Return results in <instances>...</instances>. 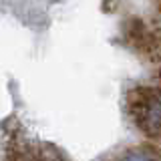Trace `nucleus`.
I'll return each mask as SVG.
<instances>
[{
	"label": "nucleus",
	"mask_w": 161,
	"mask_h": 161,
	"mask_svg": "<svg viewBox=\"0 0 161 161\" xmlns=\"http://www.w3.org/2000/svg\"><path fill=\"white\" fill-rule=\"evenodd\" d=\"M127 111L145 137L161 141V85H137L129 89Z\"/></svg>",
	"instance_id": "nucleus-1"
},
{
	"label": "nucleus",
	"mask_w": 161,
	"mask_h": 161,
	"mask_svg": "<svg viewBox=\"0 0 161 161\" xmlns=\"http://www.w3.org/2000/svg\"><path fill=\"white\" fill-rule=\"evenodd\" d=\"M113 161H161V147H157L155 143L135 145L121 151Z\"/></svg>",
	"instance_id": "nucleus-2"
}]
</instances>
